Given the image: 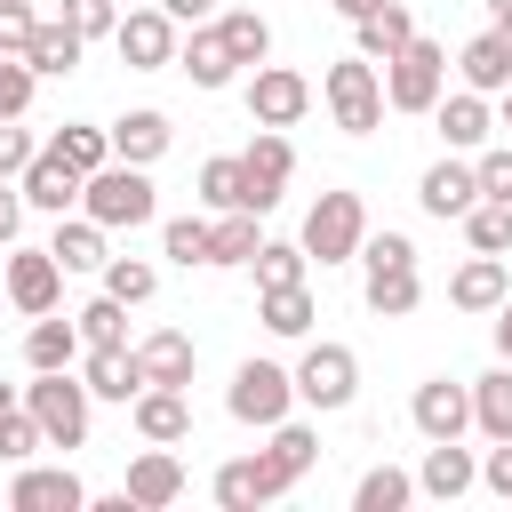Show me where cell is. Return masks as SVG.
<instances>
[{
	"instance_id": "58",
	"label": "cell",
	"mask_w": 512,
	"mask_h": 512,
	"mask_svg": "<svg viewBox=\"0 0 512 512\" xmlns=\"http://www.w3.org/2000/svg\"><path fill=\"white\" fill-rule=\"evenodd\" d=\"M504 128H512V88H504Z\"/></svg>"
},
{
	"instance_id": "19",
	"label": "cell",
	"mask_w": 512,
	"mask_h": 512,
	"mask_svg": "<svg viewBox=\"0 0 512 512\" xmlns=\"http://www.w3.org/2000/svg\"><path fill=\"white\" fill-rule=\"evenodd\" d=\"M456 72H464V88L504 96V88H512V32H504V24H488L480 40H464V48H456Z\"/></svg>"
},
{
	"instance_id": "25",
	"label": "cell",
	"mask_w": 512,
	"mask_h": 512,
	"mask_svg": "<svg viewBox=\"0 0 512 512\" xmlns=\"http://www.w3.org/2000/svg\"><path fill=\"white\" fill-rule=\"evenodd\" d=\"M168 136H176V128H168V112H152V104H144V112H120V120H112V160L152 168V160L168 152Z\"/></svg>"
},
{
	"instance_id": "3",
	"label": "cell",
	"mask_w": 512,
	"mask_h": 512,
	"mask_svg": "<svg viewBox=\"0 0 512 512\" xmlns=\"http://www.w3.org/2000/svg\"><path fill=\"white\" fill-rule=\"evenodd\" d=\"M88 384L72 376V368H32V384H24V408L40 416V432H48V448H80L88 440Z\"/></svg>"
},
{
	"instance_id": "45",
	"label": "cell",
	"mask_w": 512,
	"mask_h": 512,
	"mask_svg": "<svg viewBox=\"0 0 512 512\" xmlns=\"http://www.w3.org/2000/svg\"><path fill=\"white\" fill-rule=\"evenodd\" d=\"M160 248L192 272V264H208V224H200V216H168V224H160Z\"/></svg>"
},
{
	"instance_id": "44",
	"label": "cell",
	"mask_w": 512,
	"mask_h": 512,
	"mask_svg": "<svg viewBox=\"0 0 512 512\" xmlns=\"http://www.w3.org/2000/svg\"><path fill=\"white\" fill-rule=\"evenodd\" d=\"M104 288H112L120 304H144V296L160 288V272H152L144 256H104Z\"/></svg>"
},
{
	"instance_id": "20",
	"label": "cell",
	"mask_w": 512,
	"mask_h": 512,
	"mask_svg": "<svg viewBox=\"0 0 512 512\" xmlns=\"http://www.w3.org/2000/svg\"><path fill=\"white\" fill-rule=\"evenodd\" d=\"M136 432L160 440V448L192 440V400H184V384H144V392H136Z\"/></svg>"
},
{
	"instance_id": "51",
	"label": "cell",
	"mask_w": 512,
	"mask_h": 512,
	"mask_svg": "<svg viewBox=\"0 0 512 512\" xmlns=\"http://www.w3.org/2000/svg\"><path fill=\"white\" fill-rule=\"evenodd\" d=\"M24 208H32V200H24V184H16V176H0V248H16V232H24Z\"/></svg>"
},
{
	"instance_id": "57",
	"label": "cell",
	"mask_w": 512,
	"mask_h": 512,
	"mask_svg": "<svg viewBox=\"0 0 512 512\" xmlns=\"http://www.w3.org/2000/svg\"><path fill=\"white\" fill-rule=\"evenodd\" d=\"M0 408H16V384H0Z\"/></svg>"
},
{
	"instance_id": "14",
	"label": "cell",
	"mask_w": 512,
	"mask_h": 512,
	"mask_svg": "<svg viewBox=\"0 0 512 512\" xmlns=\"http://www.w3.org/2000/svg\"><path fill=\"white\" fill-rule=\"evenodd\" d=\"M16 184H24V200H32L40 216H64V208H80V184H88V176H80L56 144H40V152H32V168H24Z\"/></svg>"
},
{
	"instance_id": "8",
	"label": "cell",
	"mask_w": 512,
	"mask_h": 512,
	"mask_svg": "<svg viewBox=\"0 0 512 512\" xmlns=\"http://www.w3.org/2000/svg\"><path fill=\"white\" fill-rule=\"evenodd\" d=\"M288 400H296V376H288V368H272V360H240V368H232L224 408H232L240 424H264V432H272V424L288 416Z\"/></svg>"
},
{
	"instance_id": "1",
	"label": "cell",
	"mask_w": 512,
	"mask_h": 512,
	"mask_svg": "<svg viewBox=\"0 0 512 512\" xmlns=\"http://www.w3.org/2000/svg\"><path fill=\"white\" fill-rule=\"evenodd\" d=\"M360 264H368V312H376V320H408V312L424 304L416 240H408V232H368V240H360Z\"/></svg>"
},
{
	"instance_id": "17",
	"label": "cell",
	"mask_w": 512,
	"mask_h": 512,
	"mask_svg": "<svg viewBox=\"0 0 512 512\" xmlns=\"http://www.w3.org/2000/svg\"><path fill=\"white\" fill-rule=\"evenodd\" d=\"M416 200H424V216H440V224L456 216V224H464V208L480 200V168H472V160H432L424 184H416Z\"/></svg>"
},
{
	"instance_id": "47",
	"label": "cell",
	"mask_w": 512,
	"mask_h": 512,
	"mask_svg": "<svg viewBox=\"0 0 512 512\" xmlns=\"http://www.w3.org/2000/svg\"><path fill=\"white\" fill-rule=\"evenodd\" d=\"M64 24L80 40H104V32H120V0H64Z\"/></svg>"
},
{
	"instance_id": "29",
	"label": "cell",
	"mask_w": 512,
	"mask_h": 512,
	"mask_svg": "<svg viewBox=\"0 0 512 512\" xmlns=\"http://www.w3.org/2000/svg\"><path fill=\"white\" fill-rule=\"evenodd\" d=\"M48 248H56V264H64V272H104V224H96L88 208H80V216H56Z\"/></svg>"
},
{
	"instance_id": "31",
	"label": "cell",
	"mask_w": 512,
	"mask_h": 512,
	"mask_svg": "<svg viewBox=\"0 0 512 512\" xmlns=\"http://www.w3.org/2000/svg\"><path fill=\"white\" fill-rule=\"evenodd\" d=\"M72 360H80V320L40 312L32 336H24V368H72Z\"/></svg>"
},
{
	"instance_id": "32",
	"label": "cell",
	"mask_w": 512,
	"mask_h": 512,
	"mask_svg": "<svg viewBox=\"0 0 512 512\" xmlns=\"http://www.w3.org/2000/svg\"><path fill=\"white\" fill-rule=\"evenodd\" d=\"M80 48H88V40H80V32H72V24L56 16V24H40V32H32V48H24V64H32L40 80H64V72L80 64Z\"/></svg>"
},
{
	"instance_id": "48",
	"label": "cell",
	"mask_w": 512,
	"mask_h": 512,
	"mask_svg": "<svg viewBox=\"0 0 512 512\" xmlns=\"http://www.w3.org/2000/svg\"><path fill=\"white\" fill-rule=\"evenodd\" d=\"M480 200H512V144H480Z\"/></svg>"
},
{
	"instance_id": "13",
	"label": "cell",
	"mask_w": 512,
	"mask_h": 512,
	"mask_svg": "<svg viewBox=\"0 0 512 512\" xmlns=\"http://www.w3.org/2000/svg\"><path fill=\"white\" fill-rule=\"evenodd\" d=\"M408 424H416L424 440H464V424H472V384H448V376L416 384V400H408Z\"/></svg>"
},
{
	"instance_id": "24",
	"label": "cell",
	"mask_w": 512,
	"mask_h": 512,
	"mask_svg": "<svg viewBox=\"0 0 512 512\" xmlns=\"http://www.w3.org/2000/svg\"><path fill=\"white\" fill-rule=\"evenodd\" d=\"M432 120H440L448 152H480V144H488V128H496V120H488V96H480V88H464V96H440V104H432Z\"/></svg>"
},
{
	"instance_id": "43",
	"label": "cell",
	"mask_w": 512,
	"mask_h": 512,
	"mask_svg": "<svg viewBox=\"0 0 512 512\" xmlns=\"http://www.w3.org/2000/svg\"><path fill=\"white\" fill-rule=\"evenodd\" d=\"M304 240H264L256 248V288H288V280H304Z\"/></svg>"
},
{
	"instance_id": "34",
	"label": "cell",
	"mask_w": 512,
	"mask_h": 512,
	"mask_svg": "<svg viewBox=\"0 0 512 512\" xmlns=\"http://www.w3.org/2000/svg\"><path fill=\"white\" fill-rule=\"evenodd\" d=\"M256 320H264L272 336H304V328H312V288H304V280L264 288V296H256Z\"/></svg>"
},
{
	"instance_id": "4",
	"label": "cell",
	"mask_w": 512,
	"mask_h": 512,
	"mask_svg": "<svg viewBox=\"0 0 512 512\" xmlns=\"http://www.w3.org/2000/svg\"><path fill=\"white\" fill-rule=\"evenodd\" d=\"M320 96H328V112H336L344 136H376L384 128V72L368 56H336L328 80H320Z\"/></svg>"
},
{
	"instance_id": "28",
	"label": "cell",
	"mask_w": 512,
	"mask_h": 512,
	"mask_svg": "<svg viewBox=\"0 0 512 512\" xmlns=\"http://www.w3.org/2000/svg\"><path fill=\"white\" fill-rule=\"evenodd\" d=\"M176 64H184V72H192V88H232V72H240V64H232V48H224V32H216V24H192V40H184V48H176Z\"/></svg>"
},
{
	"instance_id": "9",
	"label": "cell",
	"mask_w": 512,
	"mask_h": 512,
	"mask_svg": "<svg viewBox=\"0 0 512 512\" xmlns=\"http://www.w3.org/2000/svg\"><path fill=\"white\" fill-rule=\"evenodd\" d=\"M112 48H120L128 72H168V64H176V16H168V8H120Z\"/></svg>"
},
{
	"instance_id": "41",
	"label": "cell",
	"mask_w": 512,
	"mask_h": 512,
	"mask_svg": "<svg viewBox=\"0 0 512 512\" xmlns=\"http://www.w3.org/2000/svg\"><path fill=\"white\" fill-rule=\"evenodd\" d=\"M72 320H80V344H128V304H120L112 288H104V296H88Z\"/></svg>"
},
{
	"instance_id": "37",
	"label": "cell",
	"mask_w": 512,
	"mask_h": 512,
	"mask_svg": "<svg viewBox=\"0 0 512 512\" xmlns=\"http://www.w3.org/2000/svg\"><path fill=\"white\" fill-rule=\"evenodd\" d=\"M216 32H224L232 64H264V56H272V24H264L256 8H232V16H216Z\"/></svg>"
},
{
	"instance_id": "7",
	"label": "cell",
	"mask_w": 512,
	"mask_h": 512,
	"mask_svg": "<svg viewBox=\"0 0 512 512\" xmlns=\"http://www.w3.org/2000/svg\"><path fill=\"white\" fill-rule=\"evenodd\" d=\"M352 392H360V352L352 344H312L296 360V400L304 408H352Z\"/></svg>"
},
{
	"instance_id": "22",
	"label": "cell",
	"mask_w": 512,
	"mask_h": 512,
	"mask_svg": "<svg viewBox=\"0 0 512 512\" xmlns=\"http://www.w3.org/2000/svg\"><path fill=\"white\" fill-rule=\"evenodd\" d=\"M512 296V272H504V256H480L472 248V264H456V280H448V304L456 312H496Z\"/></svg>"
},
{
	"instance_id": "59",
	"label": "cell",
	"mask_w": 512,
	"mask_h": 512,
	"mask_svg": "<svg viewBox=\"0 0 512 512\" xmlns=\"http://www.w3.org/2000/svg\"><path fill=\"white\" fill-rule=\"evenodd\" d=\"M120 8H144V0H120Z\"/></svg>"
},
{
	"instance_id": "12",
	"label": "cell",
	"mask_w": 512,
	"mask_h": 512,
	"mask_svg": "<svg viewBox=\"0 0 512 512\" xmlns=\"http://www.w3.org/2000/svg\"><path fill=\"white\" fill-rule=\"evenodd\" d=\"M288 168H296L288 136H280V128H264V136H256V144L240 152V176H248V200H240V208L272 216V208H280V192H288Z\"/></svg>"
},
{
	"instance_id": "11",
	"label": "cell",
	"mask_w": 512,
	"mask_h": 512,
	"mask_svg": "<svg viewBox=\"0 0 512 512\" xmlns=\"http://www.w3.org/2000/svg\"><path fill=\"white\" fill-rule=\"evenodd\" d=\"M0 280H8V304L32 312V320L56 312V296H64V264H56V248H8Z\"/></svg>"
},
{
	"instance_id": "6",
	"label": "cell",
	"mask_w": 512,
	"mask_h": 512,
	"mask_svg": "<svg viewBox=\"0 0 512 512\" xmlns=\"http://www.w3.org/2000/svg\"><path fill=\"white\" fill-rule=\"evenodd\" d=\"M360 240H368V208H360V192H320L312 216H304V256H312V264H352Z\"/></svg>"
},
{
	"instance_id": "39",
	"label": "cell",
	"mask_w": 512,
	"mask_h": 512,
	"mask_svg": "<svg viewBox=\"0 0 512 512\" xmlns=\"http://www.w3.org/2000/svg\"><path fill=\"white\" fill-rule=\"evenodd\" d=\"M56 152H64V160H72L80 176H96V168L112 160V128H88V120H64V128H56Z\"/></svg>"
},
{
	"instance_id": "42",
	"label": "cell",
	"mask_w": 512,
	"mask_h": 512,
	"mask_svg": "<svg viewBox=\"0 0 512 512\" xmlns=\"http://www.w3.org/2000/svg\"><path fill=\"white\" fill-rule=\"evenodd\" d=\"M32 448H48V432H40V416L16 400V408H0V464H32Z\"/></svg>"
},
{
	"instance_id": "18",
	"label": "cell",
	"mask_w": 512,
	"mask_h": 512,
	"mask_svg": "<svg viewBox=\"0 0 512 512\" xmlns=\"http://www.w3.org/2000/svg\"><path fill=\"white\" fill-rule=\"evenodd\" d=\"M80 384L96 392V400H136L144 392V360H136V344H88V368H80Z\"/></svg>"
},
{
	"instance_id": "46",
	"label": "cell",
	"mask_w": 512,
	"mask_h": 512,
	"mask_svg": "<svg viewBox=\"0 0 512 512\" xmlns=\"http://www.w3.org/2000/svg\"><path fill=\"white\" fill-rule=\"evenodd\" d=\"M32 88H40V72L24 56H0V120H24L32 112Z\"/></svg>"
},
{
	"instance_id": "52",
	"label": "cell",
	"mask_w": 512,
	"mask_h": 512,
	"mask_svg": "<svg viewBox=\"0 0 512 512\" xmlns=\"http://www.w3.org/2000/svg\"><path fill=\"white\" fill-rule=\"evenodd\" d=\"M480 488L512 504V440H496V448H488V464H480Z\"/></svg>"
},
{
	"instance_id": "21",
	"label": "cell",
	"mask_w": 512,
	"mask_h": 512,
	"mask_svg": "<svg viewBox=\"0 0 512 512\" xmlns=\"http://www.w3.org/2000/svg\"><path fill=\"white\" fill-rule=\"evenodd\" d=\"M464 488H480V464H472V448H456V440H424L416 496H440V504H456Z\"/></svg>"
},
{
	"instance_id": "38",
	"label": "cell",
	"mask_w": 512,
	"mask_h": 512,
	"mask_svg": "<svg viewBox=\"0 0 512 512\" xmlns=\"http://www.w3.org/2000/svg\"><path fill=\"white\" fill-rule=\"evenodd\" d=\"M400 504H416V480H408V472H392V464L360 472V488H352V512H400Z\"/></svg>"
},
{
	"instance_id": "2",
	"label": "cell",
	"mask_w": 512,
	"mask_h": 512,
	"mask_svg": "<svg viewBox=\"0 0 512 512\" xmlns=\"http://www.w3.org/2000/svg\"><path fill=\"white\" fill-rule=\"evenodd\" d=\"M80 208H88L104 232H136V224H152V216H160V200H152V176H144L136 160H104V168L80 184Z\"/></svg>"
},
{
	"instance_id": "35",
	"label": "cell",
	"mask_w": 512,
	"mask_h": 512,
	"mask_svg": "<svg viewBox=\"0 0 512 512\" xmlns=\"http://www.w3.org/2000/svg\"><path fill=\"white\" fill-rule=\"evenodd\" d=\"M264 456H272V472H280V480L296 488V480L312 472V456H320V432H312V424H288V416H280V424H272V448H264Z\"/></svg>"
},
{
	"instance_id": "49",
	"label": "cell",
	"mask_w": 512,
	"mask_h": 512,
	"mask_svg": "<svg viewBox=\"0 0 512 512\" xmlns=\"http://www.w3.org/2000/svg\"><path fill=\"white\" fill-rule=\"evenodd\" d=\"M32 32H40V16H32L24 0H0V56H24Z\"/></svg>"
},
{
	"instance_id": "30",
	"label": "cell",
	"mask_w": 512,
	"mask_h": 512,
	"mask_svg": "<svg viewBox=\"0 0 512 512\" xmlns=\"http://www.w3.org/2000/svg\"><path fill=\"white\" fill-rule=\"evenodd\" d=\"M264 232H256V208H224L208 224V264H256Z\"/></svg>"
},
{
	"instance_id": "55",
	"label": "cell",
	"mask_w": 512,
	"mask_h": 512,
	"mask_svg": "<svg viewBox=\"0 0 512 512\" xmlns=\"http://www.w3.org/2000/svg\"><path fill=\"white\" fill-rule=\"evenodd\" d=\"M368 8H384V0H336V16H352V24H360Z\"/></svg>"
},
{
	"instance_id": "10",
	"label": "cell",
	"mask_w": 512,
	"mask_h": 512,
	"mask_svg": "<svg viewBox=\"0 0 512 512\" xmlns=\"http://www.w3.org/2000/svg\"><path fill=\"white\" fill-rule=\"evenodd\" d=\"M304 112H312V80L288 72V64H256V80H248V120H256V128H296Z\"/></svg>"
},
{
	"instance_id": "5",
	"label": "cell",
	"mask_w": 512,
	"mask_h": 512,
	"mask_svg": "<svg viewBox=\"0 0 512 512\" xmlns=\"http://www.w3.org/2000/svg\"><path fill=\"white\" fill-rule=\"evenodd\" d=\"M440 96H448V48L416 32V40L384 64V104H392V112H432Z\"/></svg>"
},
{
	"instance_id": "56",
	"label": "cell",
	"mask_w": 512,
	"mask_h": 512,
	"mask_svg": "<svg viewBox=\"0 0 512 512\" xmlns=\"http://www.w3.org/2000/svg\"><path fill=\"white\" fill-rule=\"evenodd\" d=\"M488 24H504V32H512V0H488Z\"/></svg>"
},
{
	"instance_id": "60",
	"label": "cell",
	"mask_w": 512,
	"mask_h": 512,
	"mask_svg": "<svg viewBox=\"0 0 512 512\" xmlns=\"http://www.w3.org/2000/svg\"><path fill=\"white\" fill-rule=\"evenodd\" d=\"M0 296H8V280H0Z\"/></svg>"
},
{
	"instance_id": "15",
	"label": "cell",
	"mask_w": 512,
	"mask_h": 512,
	"mask_svg": "<svg viewBox=\"0 0 512 512\" xmlns=\"http://www.w3.org/2000/svg\"><path fill=\"white\" fill-rule=\"evenodd\" d=\"M8 504H16V512H80L88 488H80V472H64V464H16Z\"/></svg>"
},
{
	"instance_id": "36",
	"label": "cell",
	"mask_w": 512,
	"mask_h": 512,
	"mask_svg": "<svg viewBox=\"0 0 512 512\" xmlns=\"http://www.w3.org/2000/svg\"><path fill=\"white\" fill-rule=\"evenodd\" d=\"M464 240L480 256H512V200H472L464 208Z\"/></svg>"
},
{
	"instance_id": "54",
	"label": "cell",
	"mask_w": 512,
	"mask_h": 512,
	"mask_svg": "<svg viewBox=\"0 0 512 512\" xmlns=\"http://www.w3.org/2000/svg\"><path fill=\"white\" fill-rule=\"evenodd\" d=\"M496 352H504V360H512V296H504V304H496Z\"/></svg>"
},
{
	"instance_id": "40",
	"label": "cell",
	"mask_w": 512,
	"mask_h": 512,
	"mask_svg": "<svg viewBox=\"0 0 512 512\" xmlns=\"http://www.w3.org/2000/svg\"><path fill=\"white\" fill-rule=\"evenodd\" d=\"M200 200H208L216 216L248 200V176H240V152H216V160H200Z\"/></svg>"
},
{
	"instance_id": "50",
	"label": "cell",
	"mask_w": 512,
	"mask_h": 512,
	"mask_svg": "<svg viewBox=\"0 0 512 512\" xmlns=\"http://www.w3.org/2000/svg\"><path fill=\"white\" fill-rule=\"evenodd\" d=\"M32 152H40V144H32L16 120H0V176H24V168H32Z\"/></svg>"
},
{
	"instance_id": "53",
	"label": "cell",
	"mask_w": 512,
	"mask_h": 512,
	"mask_svg": "<svg viewBox=\"0 0 512 512\" xmlns=\"http://www.w3.org/2000/svg\"><path fill=\"white\" fill-rule=\"evenodd\" d=\"M160 8H168L176 24H208V16H216V0H160Z\"/></svg>"
},
{
	"instance_id": "26",
	"label": "cell",
	"mask_w": 512,
	"mask_h": 512,
	"mask_svg": "<svg viewBox=\"0 0 512 512\" xmlns=\"http://www.w3.org/2000/svg\"><path fill=\"white\" fill-rule=\"evenodd\" d=\"M136 360H144V384H192V368H200V352H192L184 328H152L136 344Z\"/></svg>"
},
{
	"instance_id": "33",
	"label": "cell",
	"mask_w": 512,
	"mask_h": 512,
	"mask_svg": "<svg viewBox=\"0 0 512 512\" xmlns=\"http://www.w3.org/2000/svg\"><path fill=\"white\" fill-rule=\"evenodd\" d=\"M472 424H480L488 440H512V360L472 384Z\"/></svg>"
},
{
	"instance_id": "23",
	"label": "cell",
	"mask_w": 512,
	"mask_h": 512,
	"mask_svg": "<svg viewBox=\"0 0 512 512\" xmlns=\"http://www.w3.org/2000/svg\"><path fill=\"white\" fill-rule=\"evenodd\" d=\"M128 496H136V512H160V504H176V496H184V464H176V456L152 440V448L128 464Z\"/></svg>"
},
{
	"instance_id": "27",
	"label": "cell",
	"mask_w": 512,
	"mask_h": 512,
	"mask_svg": "<svg viewBox=\"0 0 512 512\" xmlns=\"http://www.w3.org/2000/svg\"><path fill=\"white\" fill-rule=\"evenodd\" d=\"M408 40H416L408 0H384V8H368V16H360V56H368V64H392Z\"/></svg>"
},
{
	"instance_id": "16",
	"label": "cell",
	"mask_w": 512,
	"mask_h": 512,
	"mask_svg": "<svg viewBox=\"0 0 512 512\" xmlns=\"http://www.w3.org/2000/svg\"><path fill=\"white\" fill-rule=\"evenodd\" d=\"M280 496H288V480L272 472V456H232L216 472V504L224 512H256V504H280Z\"/></svg>"
}]
</instances>
